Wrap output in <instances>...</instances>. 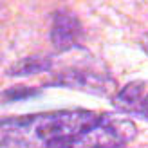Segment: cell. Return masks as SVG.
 I'll use <instances>...</instances> for the list:
<instances>
[{
	"mask_svg": "<svg viewBox=\"0 0 148 148\" xmlns=\"http://www.w3.org/2000/svg\"><path fill=\"white\" fill-rule=\"evenodd\" d=\"M92 110H54L2 119V148H74L99 123Z\"/></svg>",
	"mask_w": 148,
	"mask_h": 148,
	"instance_id": "6da1fadb",
	"label": "cell"
},
{
	"mask_svg": "<svg viewBox=\"0 0 148 148\" xmlns=\"http://www.w3.org/2000/svg\"><path fill=\"white\" fill-rule=\"evenodd\" d=\"M45 85L67 87V88H74V90H81V92L94 94V96H107V98H114L112 94L117 88L116 79L107 71H98V69L87 67V65L62 69Z\"/></svg>",
	"mask_w": 148,
	"mask_h": 148,
	"instance_id": "7a4b0ae2",
	"label": "cell"
},
{
	"mask_svg": "<svg viewBox=\"0 0 148 148\" xmlns=\"http://www.w3.org/2000/svg\"><path fill=\"white\" fill-rule=\"evenodd\" d=\"M137 136V128L127 117L101 114L96 127L76 143L74 148H127Z\"/></svg>",
	"mask_w": 148,
	"mask_h": 148,
	"instance_id": "3957f363",
	"label": "cell"
},
{
	"mask_svg": "<svg viewBox=\"0 0 148 148\" xmlns=\"http://www.w3.org/2000/svg\"><path fill=\"white\" fill-rule=\"evenodd\" d=\"M49 38L58 53H67L81 45L83 40V25L79 18L67 9H58L51 16Z\"/></svg>",
	"mask_w": 148,
	"mask_h": 148,
	"instance_id": "277c9868",
	"label": "cell"
},
{
	"mask_svg": "<svg viewBox=\"0 0 148 148\" xmlns=\"http://www.w3.org/2000/svg\"><path fill=\"white\" fill-rule=\"evenodd\" d=\"M145 88L146 83L143 79H134L128 81L125 87H121L119 90L114 94L112 98V105L125 114H136V110L139 107L141 99L145 98Z\"/></svg>",
	"mask_w": 148,
	"mask_h": 148,
	"instance_id": "5b68a950",
	"label": "cell"
},
{
	"mask_svg": "<svg viewBox=\"0 0 148 148\" xmlns=\"http://www.w3.org/2000/svg\"><path fill=\"white\" fill-rule=\"evenodd\" d=\"M53 69V58L45 54L25 56L7 67V76H29V74L47 72Z\"/></svg>",
	"mask_w": 148,
	"mask_h": 148,
	"instance_id": "8992f818",
	"label": "cell"
},
{
	"mask_svg": "<svg viewBox=\"0 0 148 148\" xmlns=\"http://www.w3.org/2000/svg\"><path fill=\"white\" fill-rule=\"evenodd\" d=\"M40 88H33V87H25V85H18V87H9L7 90L2 92V101L4 103H11V101H22L33 96H38Z\"/></svg>",
	"mask_w": 148,
	"mask_h": 148,
	"instance_id": "52a82bcc",
	"label": "cell"
},
{
	"mask_svg": "<svg viewBox=\"0 0 148 148\" xmlns=\"http://www.w3.org/2000/svg\"><path fill=\"white\" fill-rule=\"evenodd\" d=\"M136 114H139L141 117H145V119L148 121V94H145V98L141 99V103H139V107L136 110Z\"/></svg>",
	"mask_w": 148,
	"mask_h": 148,
	"instance_id": "ba28073f",
	"label": "cell"
},
{
	"mask_svg": "<svg viewBox=\"0 0 148 148\" xmlns=\"http://www.w3.org/2000/svg\"><path fill=\"white\" fill-rule=\"evenodd\" d=\"M141 47H143V51H145V53L148 54V34H146L145 38L141 40Z\"/></svg>",
	"mask_w": 148,
	"mask_h": 148,
	"instance_id": "9c48e42d",
	"label": "cell"
}]
</instances>
